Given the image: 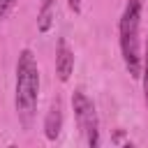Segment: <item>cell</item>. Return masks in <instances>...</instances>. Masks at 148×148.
<instances>
[{
    "instance_id": "obj_1",
    "label": "cell",
    "mask_w": 148,
    "mask_h": 148,
    "mask_svg": "<svg viewBox=\"0 0 148 148\" xmlns=\"http://www.w3.org/2000/svg\"><path fill=\"white\" fill-rule=\"evenodd\" d=\"M39 97V69L35 53L30 49H23L16 60V90H14V104L16 113L23 125H28L35 116Z\"/></svg>"
},
{
    "instance_id": "obj_2",
    "label": "cell",
    "mask_w": 148,
    "mask_h": 148,
    "mask_svg": "<svg viewBox=\"0 0 148 148\" xmlns=\"http://www.w3.org/2000/svg\"><path fill=\"white\" fill-rule=\"evenodd\" d=\"M141 12H143V0H127L118 23L123 62L132 79H141V46H139Z\"/></svg>"
},
{
    "instance_id": "obj_3",
    "label": "cell",
    "mask_w": 148,
    "mask_h": 148,
    "mask_svg": "<svg viewBox=\"0 0 148 148\" xmlns=\"http://www.w3.org/2000/svg\"><path fill=\"white\" fill-rule=\"evenodd\" d=\"M72 109H74V118H76V125L81 130L83 141L90 148L99 146V120H97V111H95L92 99L81 88H76L72 92Z\"/></svg>"
},
{
    "instance_id": "obj_4",
    "label": "cell",
    "mask_w": 148,
    "mask_h": 148,
    "mask_svg": "<svg viewBox=\"0 0 148 148\" xmlns=\"http://www.w3.org/2000/svg\"><path fill=\"white\" fill-rule=\"evenodd\" d=\"M72 72H74V51L69 49L65 37H58V42H56V74L65 83V81H69Z\"/></svg>"
},
{
    "instance_id": "obj_5",
    "label": "cell",
    "mask_w": 148,
    "mask_h": 148,
    "mask_svg": "<svg viewBox=\"0 0 148 148\" xmlns=\"http://www.w3.org/2000/svg\"><path fill=\"white\" fill-rule=\"evenodd\" d=\"M60 130H62V102L60 97H53L46 111V118H44V136L49 141H56L60 136Z\"/></svg>"
},
{
    "instance_id": "obj_6",
    "label": "cell",
    "mask_w": 148,
    "mask_h": 148,
    "mask_svg": "<svg viewBox=\"0 0 148 148\" xmlns=\"http://www.w3.org/2000/svg\"><path fill=\"white\" fill-rule=\"evenodd\" d=\"M53 18H56V0H42L37 12V30L49 32L53 25Z\"/></svg>"
},
{
    "instance_id": "obj_7",
    "label": "cell",
    "mask_w": 148,
    "mask_h": 148,
    "mask_svg": "<svg viewBox=\"0 0 148 148\" xmlns=\"http://www.w3.org/2000/svg\"><path fill=\"white\" fill-rule=\"evenodd\" d=\"M141 79H143V95H146V104H148V35L143 42V58H141Z\"/></svg>"
},
{
    "instance_id": "obj_8",
    "label": "cell",
    "mask_w": 148,
    "mask_h": 148,
    "mask_svg": "<svg viewBox=\"0 0 148 148\" xmlns=\"http://www.w3.org/2000/svg\"><path fill=\"white\" fill-rule=\"evenodd\" d=\"M14 5H16V0H0V23L9 16V12L14 9Z\"/></svg>"
},
{
    "instance_id": "obj_9",
    "label": "cell",
    "mask_w": 148,
    "mask_h": 148,
    "mask_svg": "<svg viewBox=\"0 0 148 148\" xmlns=\"http://www.w3.org/2000/svg\"><path fill=\"white\" fill-rule=\"evenodd\" d=\"M67 5L74 14H81V0H67Z\"/></svg>"
}]
</instances>
